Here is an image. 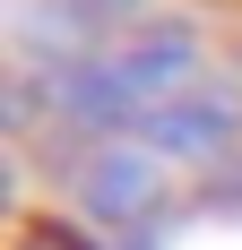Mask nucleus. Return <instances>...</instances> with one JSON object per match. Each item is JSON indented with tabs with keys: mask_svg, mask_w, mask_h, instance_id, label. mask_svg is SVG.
<instances>
[{
	"mask_svg": "<svg viewBox=\"0 0 242 250\" xmlns=\"http://www.w3.org/2000/svg\"><path fill=\"white\" fill-rule=\"evenodd\" d=\"M191 78H199L191 26H156V35H130V43H113V52L70 61V69L52 78V95H61L70 121H130L139 129L147 112H165V104L191 95Z\"/></svg>",
	"mask_w": 242,
	"mask_h": 250,
	"instance_id": "nucleus-1",
	"label": "nucleus"
},
{
	"mask_svg": "<svg viewBox=\"0 0 242 250\" xmlns=\"http://www.w3.org/2000/svg\"><path fill=\"white\" fill-rule=\"evenodd\" d=\"M165 181H173L165 155L130 138V147H104L96 164H87V207H96V216H121V225H139L147 207L165 199Z\"/></svg>",
	"mask_w": 242,
	"mask_h": 250,
	"instance_id": "nucleus-2",
	"label": "nucleus"
},
{
	"mask_svg": "<svg viewBox=\"0 0 242 250\" xmlns=\"http://www.w3.org/2000/svg\"><path fill=\"white\" fill-rule=\"evenodd\" d=\"M234 129H242V104L234 95H182V104H165V112H147L130 138L156 147V155H217Z\"/></svg>",
	"mask_w": 242,
	"mask_h": 250,
	"instance_id": "nucleus-3",
	"label": "nucleus"
}]
</instances>
